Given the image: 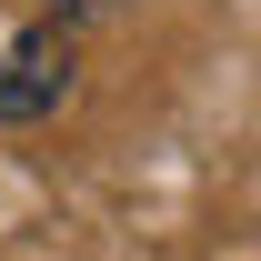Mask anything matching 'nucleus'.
<instances>
[{
    "mask_svg": "<svg viewBox=\"0 0 261 261\" xmlns=\"http://www.w3.org/2000/svg\"><path fill=\"white\" fill-rule=\"evenodd\" d=\"M70 31L61 20H31V31L10 40V50H0V121L20 130V121H50V111H61V91H70Z\"/></svg>",
    "mask_w": 261,
    "mask_h": 261,
    "instance_id": "obj_1",
    "label": "nucleus"
},
{
    "mask_svg": "<svg viewBox=\"0 0 261 261\" xmlns=\"http://www.w3.org/2000/svg\"><path fill=\"white\" fill-rule=\"evenodd\" d=\"M40 10H50V20L70 31V20H111V10H130V0H40Z\"/></svg>",
    "mask_w": 261,
    "mask_h": 261,
    "instance_id": "obj_2",
    "label": "nucleus"
}]
</instances>
